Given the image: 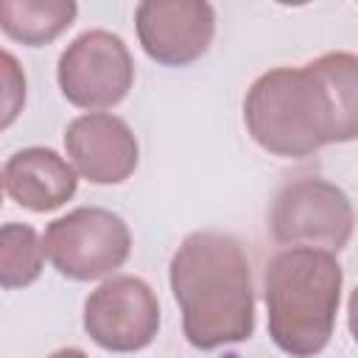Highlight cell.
<instances>
[{"instance_id":"obj_11","label":"cell","mask_w":358,"mask_h":358,"mask_svg":"<svg viewBox=\"0 0 358 358\" xmlns=\"http://www.w3.org/2000/svg\"><path fill=\"white\" fill-rule=\"evenodd\" d=\"M76 14L73 0H0V31L20 45L39 48L62 36Z\"/></svg>"},{"instance_id":"obj_2","label":"cell","mask_w":358,"mask_h":358,"mask_svg":"<svg viewBox=\"0 0 358 358\" xmlns=\"http://www.w3.org/2000/svg\"><path fill=\"white\" fill-rule=\"evenodd\" d=\"M168 280L190 347L218 350L255 333L252 268L227 232H190L171 257Z\"/></svg>"},{"instance_id":"obj_14","label":"cell","mask_w":358,"mask_h":358,"mask_svg":"<svg viewBox=\"0 0 358 358\" xmlns=\"http://www.w3.org/2000/svg\"><path fill=\"white\" fill-rule=\"evenodd\" d=\"M48 358H87V352H81L78 347H64V350H56V352H50Z\"/></svg>"},{"instance_id":"obj_7","label":"cell","mask_w":358,"mask_h":358,"mask_svg":"<svg viewBox=\"0 0 358 358\" xmlns=\"http://www.w3.org/2000/svg\"><path fill=\"white\" fill-rule=\"evenodd\" d=\"M159 299L151 285L131 274L101 282L84 302L87 336L109 352L145 350L159 333Z\"/></svg>"},{"instance_id":"obj_3","label":"cell","mask_w":358,"mask_h":358,"mask_svg":"<svg viewBox=\"0 0 358 358\" xmlns=\"http://www.w3.org/2000/svg\"><path fill=\"white\" fill-rule=\"evenodd\" d=\"M344 271L336 255L288 246L266 268V313L274 347L291 358L319 355L336 330Z\"/></svg>"},{"instance_id":"obj_13","label":"cell","mask_w":358,"mask_h":358,"mask_svg":"<svg viewBox=\"0 0 358 358\" xmlns=\"http://www.w3.org/2000/svg\"><path fill=\"white\" fill-rule=\"evenodd\" d=\"M28 95V81L20 59L0 48V131H6L22 112Z\"/></svg>"},{"instance_id":"obj_15","label":"cell","mask_w":358,"mask_h":358,"mask_svg":"<svg viewBox=\"0 0 358 358\" xmlns=\"http://www.w3.org/2000/svg\"><path fill=\"white\" fill-rule=\"evenodd\" d=\"M0 204H3V173H0Z\"/></svg>"},{"instance_id":"obj_5","label":"cell","mask_w":358,"mask_h":358,"mask_svg":"<svg viewBox=\"0 0 358 358\" xmlns=\"http://www.w3.org/2000/svg\"><path fill=\"white\" fill-rule=\"evenodd\" d=\"M271 235L282 246H308L341 252L355 229L350 196L324 179H296L285 185L271 204Z\"/></svg>"},{"instance_id":"obj_9","label":"cell","mask_w":358,"mask_h":358,"mask_svg":"<svg viewBox=\"0 0 358 358\" xmlns=\"http://www.w3.org/2000/svg\"><path fill=\"white\" fill-rule=\"evenodd\" d=\"M64 151L73 171L92 185H120L140 162L134 131L123 117L109 112L73 117L64 129Z\"/></svg>"},{"instance_id":"obj_12","label":"cell","mask_w":358,"mask_h":358,"mask_svg":"<svg viewBox=\"0 0 358 358\" xmlns=\"http://www.w3.org/2000/svg\"><path fill=\"white\" fill-rule=\"evenodd\" d=\"M45 268L42 238L31 224H0V288L17 291L39 280Z\"/></svg>"},{"instance_id":"obj_10","label":"cell","mask_w":358,"mask_h":358,"mask_svg":"<svg viewBox=\"0 0 358 358\" xmlns=\"http://www.w3.org/2000/svg\"><path fill=\"white\" fill-rule=\"evenodd\" d=\"M3 187L20 207L31 213H50L76 196L78 173L53 148L31 145L8 157L3 168Z\"/></svg>"},{"instance_id":"obj_1","label":"cell","mask_w":358,"mask_h":358,"mask_svg":"<svg viewBox=\"0 0 358 358\" xmlns=\"http://www.w3.org/2000/svg\"><path fill=\"white\" fill-rule=\"evenodd\" d=\"M243 123L263 151L285 159H302L324 145L355 140V53L336 50L302 67L263 73L243 98Z\"/></svg>"},{"instance_id":"obj_4","label":"cell","mask_w":358,"mask_h":358,"mask_svg":"<svg viewBox=\"0 0 358 358\" xmlns=\"http://www.w3.org/2000/svg\"><path fill=\"white\" fill-rule=\"evenodd\" d=\"M42 252L50 266L76 282L115 274L131 252L129 224L103 207H76L48 224Z\"/></svg>"},{"instance_id":"obj_6","label":"cell","mask_w":358,"mask_h":358,"mask_svg":"<svg viewBox=\"0 0 358 358\" xmlns=\"http://www.w3.org/2000/svg\"><path fill=\"white\" fill-rule=\"evenodd\" d=\"M56 78L62 95L73 106L103 112L129 95L134 84V59L117 34L92 28L62 50Z\"/></svg>"},{"instance_id":"obj_8","label":"cell","mask_w":358,"mask_h":358,"mask_svg":"<svg viewBox=\"0 0 358 358\" xmlns=\"http://www.w3.org/2000/svg\"><path fill=\"white\" fill-rule=\"evenodd\" d=\"M134 25L148 59L185 67L207 53L215 36V11L204 0H145L134 8Z\"/></svg>"}]
</instances>
